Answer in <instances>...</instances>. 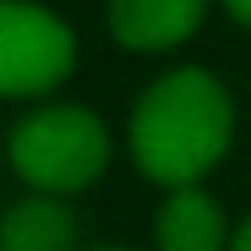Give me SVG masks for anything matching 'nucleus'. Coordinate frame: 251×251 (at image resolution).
I'll list each match as a JSON object with an SVG mask.
<instances>
[{"instance_id": "nucleus-1", "label": "nucleus", "mask_w": 251, "mask_h": 251, "mask_svg": "<svg viewBox=\"0 0 251 251\" xmlns=\"http://www.w3.org/2000/svg\"><path fill=\"white\" fill-rule=\"evenodd\" d=\"M231 143V99L222 79L197 64L153 79L128 113V148L148 182L192 187L202 182Z\"/></svg>"}, {"instance_id": "nucleus-2", "label": "nucleus", "mask_w": 251, "mask_h": 251, "mask_svg": "<svg viewBox=\"0 0 251 251\" xmlns=\"http://www.w3.org/2000/svg\"><path fill=\"white\" fill-rule=\"evenodd\" d=\"M10 168L40 192H79L108 168V128L79 103H45L10 128Z\"/></svg>"}, {"instance_id": "nucleus-3", "label": "nucleus", "mask_w": 251, "mask_h": 251, "mask_svg": "<svg viewBox=\"0 0 251 251\" xmlns=\"http://www.w3.org/2000/svg\"><path fill=\"white\" fill-rule=\"evenodd\" d=\"M69 69L74 30L35 0H0V99H40Z\"/></svg>"}, {"instance_id": "nucleus-4", "label": "nucleus", "mask_w": 251, "mask_h": 251, "mask_svg": "<svg viewBox=\"0 0 251 251\" xmlns=\"http://www.w3.org/2000/svg\"><path fill=\"white\" fill-rule=\"evenodd\" d=\"M207 0H108V35L123 50L163 54L197 35Z\"/></svg>"}, {"instance_id": "nucleus-5", "label": "nucleus", "mask_w": 251, "mask_h": 251, "mask_svg": "<svg viewBox=\"0 0 251 251\" xmlns=\"http://www.w3.org/2000/svg\"><path fill=\"white\" fill-rule=\"evenodd\" d=\"M153 236H158V251H226L222 207L197 182L192 187H168V202L158 207Z\"/></svg>"}, {"instance_id": "nucleus-6", "label": "nucleus", "mask_w": 251, "mask_h": 251, "mask_svg": "<svg viewBox=\"0 0 251 251\" xmlns=\"http://www.w3.org/2000/svg\"><path fill=\"white\" fill-rule=\"evenodd\" d=\"M74 241L79 222L54 192L20 197L0 212V251H74Z\"/></svg>"}, {"instance_id": "nucleus-7", "label": "nucleus", "mask_w": 251, "mask_h": 251, "mask_svg": "<svg viewBox=\"0 0 251 251\" xmlns=\"http://www.w3.org/2000/svg\"><path fill=\"white\" fill-rule=\"evenodd\" d=\"M222 10H226L236 25H246V30H251V0H222Z\"/></svg>"}, {"instance_id": "nucleus-8", "label": "nucleus", "mask_w": 251, "mask_h": 251, "mask_svg": "<svg viewBox=\"0 0 251 251\" xmlns=\"http://www.w3.org/2000/svg\"><path fill=\"white\" fill-rule=\"evenodd\" d=\"M226 251H251V217H246V222L236 226V236L226 241Z\"/></svg>"}, {"instance_id": "nucleus-9", "label": "nucleus", "mask_w": 251, "mask_h": 251, "mask_svg": "<svg viewBox=\"0 0 251 251\" xmlns=\"http://www.w3.org/2000/svg\"><path fill=\"white\" fill-rule=\"evenodd\" d=\"M94 251H123V246H94Z\"/></svg>"}]
</instances>
